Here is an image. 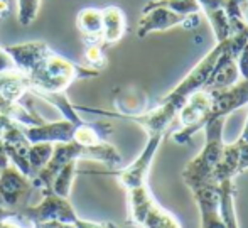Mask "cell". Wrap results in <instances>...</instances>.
Returning a JSON list of instances; mask_svg holds the SVG:
<instances>
[{"mask_svg": "<svg viewBox=\"0 0 248 228\" xmlns=\"http://www.w3.org/2000/svg\"><path fill=\"white\" fill-rule=\"evenodd\" d=\"M223 49H225V41H218L213 49H209L204 56L198 61V65L174 86L166 97L159 100L155 107L149 108V110L142 112L134 117H128L127 120H132L139 124L147 135H162L166 137L169 132L170 125L177 118V114L186 103V100L194 93V91L201 90L206 86L209 76H211L213 69L216 66V61L221 56Z\"/></svg>", "mask_w": 248, "mask_h": 228, "instance_id": "1", "label": "cell"}, {"mask_svg": "<svg viewBox=\"0 0 248 228\" xmlns=\"http://www.w3.org/2000/svg\"><path fill=\"white\" fill-rule=\"evenodd\" d=\"M98 73V69L78 65L56 51H51L43 65L26 78L29 80L31 93H62L76 80L95 78Z\"/></svg>", "mask_w": 248, "mask_h": 228, "instance_id": "2", "label": "cell"}, {"mask_svg": "<svg viewBox=\"0 0 248 228\" xmlns=\"http://www.w3.org/2000/svg\"><path fill=\"white\" fill-rule=\"evenodd\" d=\"M223 127L225 118H216L204 125V146L196 157L186 164L183 169L184 184L189 188V191L202 186H218L213 179L216 166L219 164L225 150V139H223Z\"/></svg>", "mask_w": 248, "mask_h": 228, "instance_id": "3", "label": "cell"}, {"mask_svg": "<svg viewBox=\"0 0 248 228\" xmlns=\"http://www.w3.org/2000/svg\"><path fill=\"white\" fill-rule=\"evenodd\" d=\"M125 193L128 222L135 228H183L179 220L154 198L149 182L125 189Z\"/></svg>", "mask_w": 248, "mask_h": 228, "instance_id": "4", "label": "cell"}, {"mask_svg": "<svg viewBox=\"0 0 248 228\" xmlns=\"http://www.w3.org/2000/svg\"><path fill=\"white\" fill-rule=\"evenodd\" d=\"M43 201L39 205H26L14 216V225L19 228H37L47 222L75 223L78 220L76 210L69 203V198L56 195L51 189L43 191Z\"/></svg>", "mask_w": 248, "mask_h": 228, "instance_id": "5", "label": "cell"}, {"mask_svg": "<svg viewBox=\"0 0 248 228\" xmlns=\"http://www.w3.org/2000/svg\"><path fill=\"white\" fill-rule=\"evenodd\" d=\"M201 20V14L196 16H181L164 7H144L142 17L137 26V36L147 37L154 33H166L174 27H186V29H196Z\"/></svg>", "mask_w": 248, "mask_h": 228, "instance_id": "6", "label": "cell"}, {"mask_svg": "<svg viewBox=\"0 0 248 228\" xmlns=\"http://www.w3.org/2000/svg\"><path fill=\"white\" fill-rule=\"evenodd\" d=\"M162 140H164L162 135H147V144L144 146L142 152L137 156V159L128 164L127 167H124V169H118L111 173L117 176L118 182L124 186V189H130L134 186L149 182L150 167H152L154 157H155Z\"/></svg>", "mask_w": 248, "mask_h": 228, "instance_id": "7", "label": "cell"}, {"mask_svg": "<svg viewBox=\"0 0 248 228\" xmlns=\"http://www.w3.org/2000/svg\"><path fill=\"white\" fill-rule=\"evenodd\" d=\"M34 184L31 178L24 176L19 169L9 166L0 173V201L14 210H20L29 205L31 195L34 193Z\"/></svg>", "mask_w": 248, "mask_h": 228, "instance_id": "8", "label": "cell"}, {"mask_svg": "<svg viewBox=\"0 0 248 228\" xmlns=\"http://www.w3.org/2000/svg\"><path fill=\"white\" fill-rule=\"evenodd\" d=\"M5 51L10 54L17 71L22 73L24 76H29L43 65L52 49L43 41H29V43L7 46Z\"/></svg>", "mask_w": 248, "mask_h": 228, "instance_id": "9", "label": "cell"}, {"mask_svg": "<svg viewBox=\"0 0 248 228\" xmlns=\"http://www.w3.org/2000/svg\"><path fill=\"white\" fill-rule=\"evenodd\" d=\"M79 124H75V122L68 120V118H61L58 122H43L39 125H20V127H22L24 135L31 144H62L73 140L75 130Z\"/></svg>", "mask_w": 248, "mask_h": 228, "instance_id": "10", "label": "cell"}, {"mask_svg": "<svg viewBox=\"0 0 248 228\" xmlns=\"http://www.w3.org/2000/svg\"><path fill=\"white\" fill-rule=\"evenodd\" d=\"M191 193L199 212V228H228L219 212L218 186H202Z\"/></svg>", "mask_w": 248, "mask_h": 228, "instance_id": "11", "label": "cell"}, {"mask_svg": "<svg viewBox=\"0 0 248 228\" xmlns=\"http://www.w3.org/2000/svg\"><path fill=\"white\" fill-rule=\"evenodd\" d=\"M127 33V17L120 7H105L101 9V44H117Z\"/></svg>", "mask_w": 248, "mask_h": 228, "instance_id": "12", "label": "cell"}, {"mask_svg": "<svg viewBox=\"0 0 248 228\" xmlns=\"http://www.w3.org/2000/svg\"><path fill=\"white\" fill-rule=\"evenodd\" d=\"M198 3L201 5V12H204V16L208 17L209 24H211L213 33L216 36V43L228 39L236 31L230 20L228 14H226L223 0H198Z\"/></svg>", "mask_w": 248, "mask_h": 228, "instance_id": "13", "label": "cell"}, {"mask_svg": "<svg viewBox=\"0 0 248 228\" xmlns=\"http://www.w3.org/2000/svg\"><path fill=\"white\" fill-rule=\"evenodd\" d=\"M76 27L85 37V44H101V10L100 9H83L76 16Z\"/></svg>", "mask_w": 248, "mask_h": 228, "instance_id": "14", "label": "cell"}, {"mask_svg": "<svg viewBox=\"0 0 248 228\" xmlns=\"http://www.w3.org/2000/svg\"><path fill=\"white\" fill-rule=\"evenodd\" d=\"M219 212L228 228H240L235 210V179H225L218 184Z\"/></svg>", "mask_w": 248, "mask_h": 228, "instance_id": "15", "label": "cell"}, {"mask_svg": "<svg viewBox=\"0 0 248 228\" xmlns=\"http://www.w3.org/2000/svg\"><path fill=\"white\" fill-rule=\"evenodd\" d=\"M78 163L79 161H69L68 164L59 169V173L54 176L51 184V191H54L56 195L62 196V198H69L71 193V186L75 178L78 176Z\"/></svg>", "mask_w": 248, "mask_h": 228, "instance_id": "16", "label": "cell"}, {"mask_svg": "<svg viewBox=\"0 0 248 228\" xmlns=\"http://www.w3.org/2000/svg\"><path fill=\"white\" fill-rule=\"evenodd\" d=\"M144 7H164L181 16H196L201 14V5L198 0H149Z\"/></svg>", "mask_w": 248, "mask_h": 228, "instance_id": "17", "label": "cell"}, {"mask_svg": "<svg viewBox=\"0 0 248 228\" xmlns=\"http://www.w3.org/2000/svg\"><path fill=\"white\" fill-rule=\"evenodd\" d=\"M52 150H54V144H49V142L31 144L29 150H27V161H29L34 174L46 166L47 161H49L52 156Z\"/></svg>", "mask_w": 248, "mask_h": 228, "instance_id": "18", "label": "cell"}, {"mask_svg": "<svg viewBox=\"0 0 248 228\" xmlns=\"http://www.w3.org/2000/svg\"><path fill=\"white\" fill-rule=\"evenodd\" d=\"M233 27H248V0H223Z\"/></svg>", "mask_w": 248, "mask_h": 228, "instance_id": "19", "label": "cell"}, {"mask_svg": "<svg viewBox=\"0 0 248 228\" xmlns=\"http://www.w3.org/2000/svg\"><path fill=\"white\" fill-rule=\"evenodd\" d=\"M41 0H17V20L20 26H31L37 19Z\"/></svg>", "mask_w": 248, "mask_h": 228, "instance_id": "20", "label": "cell"}, {"mask_svg": "<svg viewBox=\"0 0 248 228\" xmlns=\"http://www.w3.org/2000/svg\"><path fill=\"white\" fill-rule=\"evenodd\" d=\"M85 61L88 63L90 68L100 69L107 65V54H105V46L100 43L86 44L85 49Z\"/></svg>", "mask_w": 248, "mask_h": 228, "instance_id": "21", "label": "cell"}, {"mask_svg": "<svg viewBox=\"0 0 248 228\" xmlns=\"http://www.w3.org/2000/svg\"><path fill=\"white\" fill-rule=\"evenodd\" d=\"M17 213H19V210L10 208L3 201H0V228H19L12 222Z\"/></svg>", "mask_w": 248, "mask_h": 228, "instance_id": "22", "label": "cell"}, {"mask_svg": "<svg viewBox=\"0 0 248 228\" xmlns=\"http://www.w3.org/2000/svg\"><path fill=\"white\" fill-rule=\"evenodd\" d=\"M236 68H238L240 78L248 80V43L243 46L242 51L236 56Z\"/></svg>", "mask_w": 248, "mask_h": 228, "instance_id": "23", "label": "cell"}, {"mask_svg": "<svg viewBox=\"0 0 248 228\" xmlns=\"http://www.w3.org/2000/svg\"><path fill=\"white\" fill-rule=\"evenodd\" d=\"M238 146V171L240 174L248 171V142H238L235 140Z\"/></svg>", "mask_w": 248, "mask_h": 228, "instance_id": "24", "label": "cell"}, {"mask_svg": "<svg viewBox=\"0 0 248 228\" xmlns=\"http://www.w3.org/2000/svg\"><path fill=\"white\" fill-rule=\"evenodd\" d=\"M7 71H17L14 61L10 58V54L5 51V48L0 46V73H7Z\"/></svg>", "mask_w": 248, "mask_h": 228, "instance_id": "25", "label": "cell"}, {"mask_svg": "<svg viewBox=\"0 0 248 228\" xmlns=\"http://www.w3.org/2000/svg\"><path fill=\"white\" fill-rule=\"evenodd\" d=\"M73 225H75V228H118L117 225H113V223H110V222H103V223L90 222V220H83V218H79V216Z\"/></svg>", "mask_w": 248, "mask_h": 228, "instance_id": "26", "label": "cell"}, {"mask_svg": "<svg viewBox=\"0 0 248 228\" xmlns=\"http://www.w3.org/2000/svg\"><path fill=\"white\" fill-rule=\"evenodd\" d=\"M10 166V161H9V156H7V150H5V146L3 142L0 140V171L5 169V167Z\"/></svg>", "mask_w": 248, "mask_h": 228, "instance_id": "27", "label": "cell"}, {"mask_svg": "<svg viewBox=\"0 0 248 228\" xmlns=\"http://www.w3.org/2000/svg\"><path fill=\"white\" fill-rule=\"evenodd\" d=\"M10 122H12V118L5 117V115H0V137H2L3 130H5V127L10 124Z\"/></svg>", "mask_w": 248, "mask_h": 228, "instance_id": "28", "label": "cell"}, {"mask_svg": "<svg viewBox=\"0 0 248 228\" xmlns=\"http://www.w3.org/2000/svg\"><path fill=\"white\" fill-rule=\"evenodd\" d=\"M9 12V2L7 0H0V17H5Z\"/></svg>", "mask_w": 248, "mask_h": 228, "instance_id": "29", "label": "cell"}, {"mask_svg": "<svg viewBox=\"0 0 248 228\" xmlns=\"http://www.w3.org/2000/svg\"><path fill=\"white\" fill-rule=\"evenodd\" d=\"M247 117H248V115H247Z\"/></svg>", "mask_w": 248, "mask_h": 228, "instance_id": "30", "label": "cell"}]
</instances>
